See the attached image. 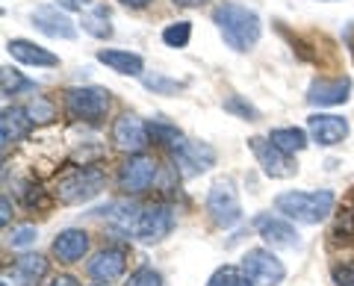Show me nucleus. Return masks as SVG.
Instances as JSON below:
<instances>
[{
	"label": "nucleus",
	"instance_id": "f257e3e1",
	"mask_svg": "<svg viewBox=\"0 0 354 286\" xmlns=\"http://www.w3.org/2000/svg\"><path fill=\"white\" fill-rule=\"evenodd\" d=\"M213 24L218 27L225 45L234 48L236 53L251 50L260 41V32H263L260 15L239 3H218L213 9Z\"/></svg>",
	"mask_w": 354,
	"mask_h": 286
},
{
	"label": "nucleus",
	"instance_id": "f03ea898",
	"mask_svg": "<svg viewBox=\"0 0 354 286\" xmlns=\"http://www.w3.org/2000/svg\"><path fill=\"white\" fill-rule=\"evenodd\" d=\"M334 192H281L274 198V210L283 213L290 222L298 225H319L334 210Z\"/></svg>",
	"mask_w": 354,
	"mask_h": 286
},
{
	"label": "nucleus",
	"instance_id": "7ed1b4c3",
	"mask_svg": "<svg viewBox=\"0 0 354 286\" xmlns=\"http://www.w3.org/2000/svg\"><path fill=\"white\" fill-rule=\"evenodd\" d=\"M104 183H106V178L97 169H74L57 180L53 195H57L62 204H86L104 192Z\"/></svg>",
	"mask_w": 354,
	"mask_h": 286
},
{
	"label": "nucleus",
	"instance_id": "20e7f679",
	"mask_svg": "<svg viewBox=\"0 0 354 286\" xmlns=\"http://www.w3.org/2000/svg\"><path fill=\"white\" fill-rule=\"evenodd\" d=\"M109 89L104 86H74L65 92V113L74 121H101L109 113Z\"/></svg>",
	"mask_w": 354,
	"mask_h": 286
},
{
	"label": "nucleus",
	"instance_id": "39448f33",
	"mask_svg": "<svg viewBox=\"0 0 354 286\" xmlns=\"http://www.w3.org/2000/svg\"><path fill=\"white\" fill-rule=\"evenodd\" d=\"M207 213L218 227H234L242 222V204L230 180H218L207 192Z\"/></svg>",
	"mask_w": 354,
	"mask_h": 286
},
{
	"label": "nucleus",
	"instance_id": "423d86ee",
	"mask_svg": "<svg viewBox=\"0 0 354 286\" xmlns=\"http://www.w3.org/2000/svg\"><path fill=\"white\" fill-rule=\"evenodd\" d=\"M248 148L254 151V157H257V162H260V169H263L266 178H272V180H286V178H292V174L298 171V166L290 160V153L281 151L272 139L251 136V139H248Z\"/></svg>",
	"mask_w": 354,
	"mask_h": 286
},
{
	"label": "nucleus",
	"instance_id": "0eeeda50",
	"mask_svg": "<svg viewBox=\"0 0 354 286\" xmlns=\"http://www.w3.org/2000/svg\"><path fill=\"white\" fill-rule=\"evenodd\" d=\"M242 271L257 286H281L286 278L283 263L266 248H251L248 254L242 257Z\"/></svg>",
	"mask_w": 354,
	"mask_h": 286
},
{
	"label": "nucleus",
	"instance_id": "6e6552de",
	"mask_svg": "<svg viewBox=\"0 0 354 286\" xmlns=\"http://www.w3.org/2000/svg\"><path fill=\"white\" fill-rule=\"evenodd\" d=\"M174 230V210L169 204H153L139 213V222L133 227V236L139 242H162Z\"/></svg>",
	"mask_w": 354,
	"mask_h": 286
},
{
	"label": "nucleus",
	"instance_id": "1a4fd4ad",
	"mask_svg": "<svg viewBox=\"0 0 354 286\" xmlns=\"http://www.w3.org/2000/svg\"><path fill=\"white\" fill-rule=\"evenodd\" d=\"M254 230H257L260 239L272 248H298L301 245L295 227L290 222H283V218L272 216V213H260L257 218H254Z\"/></svg>",
	"mask_w": 354,
	"mask_h": 286
},
{
	"label": "nucleus",
	"instance_id": "9d476101",
	"mask_svg": "<svg viewBox=\"0 0 354 286\" xmlns=\"http://www.w3.org/2000/svg\"><path fill=\"white\" fill-rule=\"evenodd\" d=\"M174 162L180 166L183 178H195V174L207 171V169L216 162V151L209 148V145H204V142H189V139H183L180 145L174 148Z\"/></svg>",
	"mask_w": 354,
	"mask_h": 286
},
{
	"label": "nucleus",
	"instance_id": "9b49d317",
	"mask_svg": "<svg viewBox=\"0 0 354 286\" xmlns=\"http://www.w3.org/2000/svg\"><path fill=\"white\" fill-rule=\"evenodd\" d=\"M153 178H157V162H153L151 157H145V153H136V157H130L124 166H121L118 186L124 192L136 195V192H145L153 183Z\"/></svg>",
	"mask_w": 354,
	"mask_h": 286
},
{
	"label": "nucleus",
	"instance_id": "f8f14e48",
	"mask_svg": "<svg viewBox=\"0 0 354 286\" xmlns=\"http://www.w3.org/2000/svg\"><path fill=\"white\" fill-rule=\"evenodd\" d=\"M307 130H310V136H313L316 145L334 148V145H339V142H346V136H348L351 127H348V121L342 118V115L316 113V115L307 118Z\"/></svg>",
	"mask_w": 354,
	"mask_h": 286
},
{
	"label": "nucleus",
	"instance_id": "ddd939ff",
	"mask_svg": "<svg viewBox=\"0 0 354 286\" xmlns=\"http://www.w3.org/2000/svg\"><path fill=\"white\" fill-rule=\"evenodd\" d=\"M32 24L50 39H65V41L77 39V24L65 12H59V6H50V3L39 6L36 12H32Z\"/></svg>",
	"mask_w": 354,
	"mask_h": 286
},
{
	"label": "nucleus",
	"instance_id": "4468645a",
	"mask_svg": "<svg viewBox=\"0 0 354 286\" xmlns=\"http://www.w3.org/2000/svg\"><path fill=\"white\" fill-rule=\"evenodd\" d=\"M351 97V80L348 77H337V80H316L307 89V104L310 106H337L346 104Z\"/></svg>",
	"mask_w": 354,
	"mask_h": 286
},
{
	"label": "nucleus",
	"instance_id": "2eb2a0df",
	"mask_svg": "<svg viewBox=\"0 0 354 286\" xmlns=\"http://www.w3.org/2000/svg\"><path fill=\"white\" fill-rule=\"evenodd\" d=\"M113 142L121 151H142L148 145V127L136 115H121L113 124Z\"/></svg>",
	"mask_w": 354,
	"mask_h": 286
},
{
	"label": "nucleus",
	"instance_id": "dca6fc26",
	"mask_svg": "<svg viewBox=\"0 0 354 286\" xmlns=\"http://www.w3.org/2000/svg\"><path fill=\"white\" fill-rule=\"evenodd\" d=\"M6 50L12 59L24 62V65H36V68H53V65H59L57 53H50L48 48H39L36 41H27V39H9Z\"/></svg>",
	"mask_w": 354,
	"mask_h": 286
},
{
	"label": "nucleus",
	"instance_id": "f3484780",
	"mask_svg": "<svg viewBox=\"0 0 354 286\" xmlns=\"http://www.w3.org/2000/svg\"><path fill=\"white\" fill-rule=\"evenodd\" d=\"M124 266H127L124 251L121 248H106V251H97V254L88 260V274H92L95 280H101V283H109V280H115V278L124 274Z\"/></svg>",
	"mask_w": 354,
	"mask_h": 286
},
{
	"label": "nucleus",
	"instance_id": "a211bd4d",
	"mask_svg": "<svg viewBox=\"0 0 354 286\" xmlns=\"http://www.w3.org/2000/svg\"><path fill=\"white\" fill-rule=\"evenodd\" d=\"M32 127V118L27 109L21 106H6L3 115H0V142H3V148L15 145V142H21Z\"/></svg>",
	"mask_w": 354,
	"mask_h": 286
},
{
	"label": "nucleus",
	"instance_id": "6ab92c4d",
	"mask_svg": "<svg viewBox=\"0 0 354 286\" xmlns=\"http://www.w3.org/2000/svg\"><path fill=\"white\" fill-rule=\"evenodd\" d=\"M88 251V236L86 230H62V233L53 239V254L59 263H77L83 260V254Z\"/></svg>",
	"mask_w": 354,
	"mask_h": 286
},
{
	"label": "nucleus",
	"instance_id": "aec40b11",
	"mask_svg": "<svg viewBox=\"0 0 354 286\" xmlns=\"http://www.w3.org/2000/svg\"><path fill=\"white\" fill-rule=\"evenodd\" d=\"M97 62H104L109 71L115 74H124V77H139L145 71V62H142L139 53H130V50H97Z\"/></svg>",
	"mask_w": 354,
	"mask_h": 286
},
{
	"label": "nucleus",
	"instance_id": "412c9836",
	"mask_svg": "<svg viewBox=\"0 0 354 286\" xmlns=\"http://www.w3.org/2000/svg\"><path fill=\"white\" fill-rule=\"evenodd\" d=\"M9 274H12V280L18 286H39L41 278L48 274V260L41 254H24L12 263V271Z\"/></svg>",
	"mask_w": 354,
	"mask_h": 286
},
{
	"label": "nucleus",
	"instance_id": "4be33fe9",
	"mask_svg": "<svg viewBox=\"0 0 354 286\" xmlns=\"http://www.w3.org/2000/svg\"><path fill=\"white\" fill-rule=\"evenodd\" d=\"M269 139H272L281 151H286V153H298V151H304V148H307V133H304V130H298V127L272 130V136H269Z\"/></svg>",
	"mask_w": 354,
	"mask_h": 286
},
{
	"label": "nucleus",
	"instance_id": "5701e85b",
	"mask_svg": "<svg viewBox=\"0 0 354 286\" xmlns=\"http://www.w3.org/2000/svg\"><path fill=\"white\" fill-rule=\"evenodd\" d=\"M32 89H36V83L27 80L21 71L0 68V92H3V97H12V95H21V92H32Z\"/></svg>",
	"mask_w": 354,
	"mask_h": 286
},
{
	"label": "nucleus",
	"instance_id": "b1692460",
	"mask_svg": "<svg viewBox=\"0 0 354 286\" xmlns=\"http://www.w3.org/2000/svg\"><path fill=\"white\" fill-rule=\"evenodd\" d=\"M83 30L88 32V36H95V39H109V36H113V24H109L106 9L95 6L92 12H86L83 15Z\"/></svg>",
	"mask_w": 354,
	"mask_h": 286
},
{
	"label": "nucleus",
	"instance_id": "393cba45",
	"mask_svg": "<svg viewBox=\"0 0 354 286\" xmlns=\"http://www.w3.org/2000/svg\"><path fill=\"white\" fill-rule=\"evenodd\" d=\"M207 286H254V280H251L242 269H236V266H225V269H218L213 278H209Z\"/></svg>",
	"mask_w": 354,
	"mask_h": 286
},
{
	"label": "nucleus",
	"instance_id": "a878e982",
	"mask_svg": "<svg viewBox=\"0 0 354 286\" xmlns=\"http://www.w3.org/2000/svg\"><path fill=\"white\" fill-rule=\"evenodd\" d=\"M192 39V24L189 21H174V24H169L162 30V41L169 48H186Z\"/></svg>",
	"mask_w": 354,
	"mask_h": 286
},
{
	"label": "nucleus",
	"instance_id": "bb28decb",
	"mask_svg": "<svg viewBox=\"0 0 354 286\" xmlns=\"http://www.w3.org/2000/svg\"><path fill=\"white\" fill-rule=\"evenodd\" d=\"M148 136L153 142H162V145H169V148H177L183 142L180 130H174L171 124H162V121H151V124H148Z\"/></svg>",
	"mask_w": 354,
	"mask_h": 286
},
{
	"label": "nucleus",
	"instance_id": "cd10ccee",
	"mask_svg": "<svg viewBox=\"0 0 354 286\" xmlns=\"http://www.w3.org/2000/svg\"><path fill=\"white\" fill-rule=\"evenodd\" d=\"M225 109H227V113H234L236 118H245V121H257L260 118V109L254 104H248L242 95H230L225 101Z\"/></svg>",
	"mask_w": 354,
	"mask_h": 286
},
{
	"label": "nucleus",
	"instance_id": "c85d7f7f",
	"mask_svg": "<svg viewBox=\"0 0 354 286\" xmlns=\"http://www.w3.org/2000/svg\"><path fill=\"white\" fill-rule=\"evenodd\" d=\"M148 86L151 92H157V95H174V92H180L186 83H177V80H169V77H162V74H153V77H145L142 80Z\"/></svg>",
	"mask_w": 354,
	"mask_h": 286
},
{
	"label": "nucleus",
	"instance_id": "c756f323",
	"mask_svg": "<svg viewBox=\"0 0 354 286\" xmlns=\"http://www.w3.org/2000/svg\"><path fill=\"white\" fill-rule=\"evenodd\" d=\"M36 239H39L36 227H32V225H21V227H15L12 233H9V245H12V248H30V245H36Z\"/></svg>",
	"mask_w": 354,
	"mask_h": 286
},
{
	"label": "nucleus",
	"instance_id": "7c9ffc66",
	"mask_svg": "<svg viewBox=\"0 0 354 286\" xmlns=\"http://www.w3.org/2000/svg\"><path fill=\"white\" fill-rule=\"evenodd\" d=\"M27 113H30V118H32V124H48V121H53V104H48L44 97H36L30 106H27Z\"/></svg>",
	"mask_w": 354,
	"mask_h": 286
},
{
	"label": "nucleus",
	"instance_id": "2f4dec72",
	"mask_svg": "<svg viewBox=\"0 0 354 286\" xmlns=\"http://www.w3.org/2000/svg\"><path fill=\"white\" fill-rule=\"evenodd\" d=\"M124 286H162V278L153 269H148V266H142V269H136L127 278V283Z\"/></svg>",
	"mask_w": 354,
	"mask_h": 286
},
{
	"label": "nucleus",
	"instance_id": "473e14b6",
	"mask_svg": "<svg viewBox=\"0 0 354 286\" xmlns=\"http://www.w3.org/2000/svg\"><path fill=\"white\" fill-rule=\"evenodd\" d=\"M334 283L337 286H354V263L334 266Z\"/></svg>",
	"mask_w": 354,
	"mask_h": 286
},
{
	"label": "nucleus",
	"instance_id": "72a5a7b5",
	"mask_svg": "<svg viewBox=\"0 0 354 286\" xmlns=\"http://www.w3.org/2000/svg\"><path fill=\"white\" fill-rule=\"evenodd\" d=\"M9 216H12V204H9V195L0 198V225H9Z\"/></svg>",
	"mask_w": 354,
	"mask_h": 286
},
{
	"label": "nucleus",
	"instance_id": "f704fd0d",
	"mask_svg": "<svg viewBox=\"0 0 354 286\" xmlns=\"http://www.w3.org/2000/svg\"><path fill=\"white\" fill-rule=\"evenodd\" d=\"M50 286H77V280L71 278V274H57V278H53V283Z\"/></svg>",
	"mask_w": 354,
	"mask_h": 286
},
{
	"label": "nucleus",
	"instance_id": "c9c22d12",
	"mask_svg": "<svg viewBox=\"0 0 354 286\" xmlns=\"http://www.w3.org/2000/svg\"><path fill=\"white\" fill-rule=\"evenodd\" d=\"M174 6H183V9H195V6H204L207 0H171Z\"/></svg>",
	"mask_w": 354,
	"mask_h": 286
},
{
	"label": "nucleus",
	"instance_id": "e433bc0d",
	"mask_svg": "<svg viewBox=\"0 0 354 286\" xmlns=\"http://www.w3.org/2000/svg\"><path fill=\"white\" fill-rule=\"evenodd\" d=\"M118 3H121V6H127V9H145L151 0H118Z\"/></svg>",
	"mask_w": 354,
	"mask_h": 286
},
{
	"label": "nucleus",
	"instance_id": "4c0bfd02",
	"mask_svg": "<svg viewBox=\"0 0 354 286\" xmlns=\"http://www.w3.org/2000/svg\"><path fill=\"white\" fill-rule=\"evenodd\" d=\"M57 6H65V9H80V3H77V0H59Z\"/></svg>",
	"mask_w": 354,
	"mask_h": 286
},
{
	"label": "nucleus",
	"instance_id": "58836bf2",
	"mask_svg": "<svg viewBox=\"0 0 354 286\" xmlns=\"http://www.w3.org/2000/svg\"><path fill=\"white\" fill-rule=\"evenodd\" d=\"M0 286H9V283H0Z\"/></svg>",
	"mask_w": 354,
	"mask_h": 286
}]
</instances>
